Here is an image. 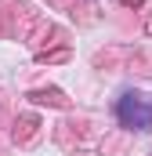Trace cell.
<instances>
[{
    "instance_id": "6da1fadb",
    "label": "cell",
    "mask_w": 152,
    "mask_h": 156,
    "mask_svg": "<svg viewBox=\"0 0 152 156\" xmlns=\"http://www.w3.org/2000/svg\"><path fill=\"white\" fill-rule=\"evenodd\" d=\"M116 120L130 131H152V102H145L138 91H127L116 102Z\"/></svg>"
}]
</instances>
